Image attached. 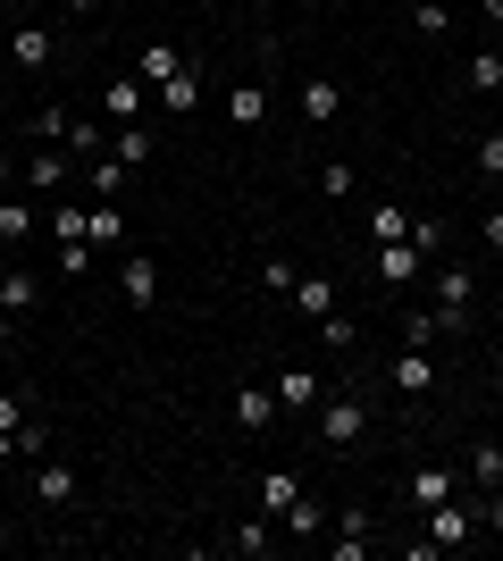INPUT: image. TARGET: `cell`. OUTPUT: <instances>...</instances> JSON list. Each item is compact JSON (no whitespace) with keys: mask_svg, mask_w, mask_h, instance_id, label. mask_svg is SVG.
<instances>
[{"mask_svg":"<svg viewBox=\"0 0 503 561\" xmlns=\"http://www.w3.org/2000/svg\"><path fill=\"white\" fill-rule=\"evenodd\" d=\"M34 302H43V277H34V268H9V260H0V310H9V319H25Z\"/></svg>","mask_w":503,"mask_h":561,"instance_id":"cell-11","label":"cell"},{"mask_svg":"<svg viewBox=\"0 0 503 561\" xmlns=\"http://www.w3.org/2000/svg\"><path fill=\"white\" fill-rule=\"evenodd\" d=\"M461 84H470V93H503V50L495 43L470 50V59H461Z\"/></svg>","mask_w":503,"mask_h":561,"instance_id":"cell-21","label":"cell"},{"mask_svg":"<svg viewBox=\"0 0 503 561\" xmlns=\"http://www.w3.org/2000/svg\"><path fill=\"white\" fill-rule=\"evenodd\" d=\"M9 545H18V528H9V519H0V553H9Z\"/></svg>","mask_w":503,"mask_h":561,"instance_id":"cell-45","label":"cell"},{"mask_svg":"<svg viewBox=\"0 0 503 561\" xmlns=\"http://www.w3.org/2000/svg\"><path fill=\"white\" fill-rule=\"evenodd\" d=\"M319 394H328V386H319V369H302V360H286V369H277V411H319Z\"/></svg>","mask_w":503,"mask_h":561,"instance_id":"cell-7","label":"cell"},{"mask_svg":"<svg viewBox=\"0 0 503 561\" xmlns=\"http://www.w3.org/2000/svg\"><path fill=\"white\" fill-rule=\"evenodd\" d=\"M470 294H479V277H470V268H436V310H445L454 328H470Z\"/></svg>","mask_w":503,"mask_h":561,"instance_id":"cell-8","label":"cell"},{"mask_svg":"<svg viewBox=\"0 0 503 561\" xmlns=\"http://www.w3.org/2000/svg\"><path fill=\"white\" fill-rule=\"evenodd\" d=\"M9 344H18V319H9V310H0V352H9Z\"/></svg>","mask_w":503,"mask_h":561,"instance_id":"cell-43","label":"cell"},{"mask_svg":"<svg viewBox=\"0 0 503 561\" xmlns=\"http://www.w3.org/2000/svg\"><path fill=\"white\" fill-rule=\"evenodd\" d=\"M84 185H93V193H110V202H118V185H126V160H84Z\"/></svg>","mask_w":503,"mask_h":561,"instance_id":"cell-34","label":"cell"},{"mask_svg":"<svg viewBox=\"0 0 503 561\" xmlns=\"http://www.w3.org/2000/svg\"><path fill=\"white\" fill-rule=\"evenodd\" d=\"M319 344H328V352H353L361 344V319H353V310H328V319H319Z\"/></svg>","mask_w":503,"mask_h":561,"instance_id":"cell-30","label":"cell"},{"mask_svg":"<svg viewBox=\"0 0 503 561\" xmlns=\"http://www.w3.org/2000/svg\"><path fill=\"white\" fill-rule=\"evenodd\" d=\"M34 503H43V512H68L76 503V469H59V461L34 469Z\"/></svg>","mask_w":503,"mask_h":561,"instance_id":"cell-20","label":"cell"},{"mask_svg":"<svg viewBox=\"0 0 503 561\" xmlns=\"http://www.w3.org/2000/svg\"><path fill=\"white\" fill-rule=\"evenodd\" d=\"M118 294H126V310H160V260H151V252H126L118 260Z\"/></svg>","mask_w":503,"mask_h":561,"instance_id":"cell-4","label":"cell"},{"mask_svg":"<svg viewBox=\"0 0 503 561\" xmlns=\"http://www.w3.org/2000/svg\"><path fill=\"white\" fill-rule=\"evenodd\" d=\"M294 302L311 310V319H328V310H344V294H335L328 268H302V277H294Z\"/></svg>","mask_w":503,"mask_h":561,"instance_id":"cell-14","label":"cell"},{"mask_svg":"<svg viewBox=\"0 0 503 561\" xmlns=\"http://www.w3.org/2000/svg\"><path fill=\"white\" fill-rule=\"evenodd\" d=\"M93 268V243H59V277H84Z\"/></svg>","mask_w":503,"mask_h":561,"instance_id":"cell-40","label":"cell"},{"mask_svg":"<svg viewBox=\"0 0 503 561\" xmlns=\"http://www.w3.org/2000/svg\"><path fill=\"white\" fill-rule=\"evenodd\" d=\"M9 50H18V68H50V34H43V25H18Z\"/></svg>","mask_w":503,"mask_h":561,"instance_id":"cell-29","label":"cell"},{"mask_svg":"<svg viewBox=\"0 0 503 561\" xmlns=\"http://www.w3.org/2000/svg\"><path fill=\"white\" fill-rule=\"evenodd\" d=\"M479 234H487V252H503V202L487 210V227H479Z\"/></svg>","mask_w":503,"mask_h":561,"instance_id":"cell-42","label":"cell"},{"mask_svg":"<svg viewBox=\"0 0 503 561\" xmlns=\"http://www.w3.org/2000/svg\"><path fill=\"white\" fill-rule=\"evenodd\" d=\"M268 545H277V519H268V512H252V519H243V528H236V537H227V553H243V561H261Z\"/></svg>","mask_w":503,"mask_h":561,"instance_id":"cell-22","label":"cell"},{"mask_svg":"<svg viewBox=\"0 0 503 561\" xmlns=\"http://www.w3.org/2000/svg\"><path fill=\"white\" fill-rule=\"evenodd\" d=\"M479 176H495V185H503V126H495V135H479Z\"/></svg>","mask_w":503,"mask_h":561,"instance_id":"cell-37","label":"cell"},{"mask_svg":"<svg viewBox=\"0 0 503 561\" xmlns=\"http://www.w3.org/2000/svg\"><path fill=\"white\" fill-rule=\"evenodd\" d=\"M0 427H25V394H18V386L0 394Z\"/></svg>","mask_w":503,"mask_h":561,"instance_id":"cell-41","label":"cell"},{"mask_svg":"<svg viewBox=\"0 0 503 561\" xmlns=\"http://www.w3.org/2000/svg\"><path fill=\"white\" fill-rule=\"evenodd\" d=\"M34 227H43V210H34V202H0V252H18Z\"/></svg>","mask_w":503,"mask_h":561,"instance_id":"cell-23","label":"cell"},{"mask_svg":"<svg viewBox=\"0 0 503 561\" xmlns=\"http://www.w3.org/2000/svg\"><path fill=\"white\" fill-rule=\"evenodd\" d=\"M487 25H495V34H503V0H487Z\"/></svg>","mask_w":503,"mask_h":561,"instance_id":"cell-44","label":"cell"},{"mask_svg":"<svg viewBox=\"0 0 503 561\" xmlns=\"http://www.w3.org/2000/svg\"><path fill=\"white\" fill-rule=\"evenodd\" d=\"M76 168H84V160H76L68 142H34V160H25V185H34V193H50V202H59V193L76 185Z\"/></svg>","mask_w":503,"mask_h":561,"instance_id":"cell-2","label":"cell"},{"mask_svg":"<svg viewBox=\"0 0 503 561\" xmlns=\"http://www.w3.org/2000/svg\"><path fill=\"white\" fill-rule=\"evenodd\" d=\"M411 25H420L428 43H445V34H454V9H445V0H411Z\"/></svg>","mask_w":503,"mask_h":561,"instance_id":"cell-31","label":"cell"},{"mask_svg":"<svg viewBox=\"0 0 503 561\" xmlns=\"http://www.w3.org/2000/svg\"><path fill=\"white\" fill-rule=\"evenodd\" d=\"M386 386H395V394H428V386H436V352L403 344V352H395V369H386Z\"/></svg>","mask_w":503,"mask_h":561,"instance_id":"cell-6","label":"cell"},{"mask_svg":"<svg viewBox=\"0 0 503 561\" xmlns=\"http://www.w3.org/2000/svg\"><path fill=\"white\" fill-rule=\"evenodd\" d=\"M411 234V210L403 202H378V210H369V243H403Z\"/></svg>","mask_w":503,"mask_h":561,"instance_id":"cell-28","label":"cell"},{"mask_svg":"<svg viewBox=\"0 0 503 561\" xmlns=\"http://www.w3.org/2000/svg\"><path fill=\"white\" fill-rule=\"evenodd\" d=\"M395 335H403V344H428V352H436L445 335H461V328H454V319H445V310L428 302V310H403V328H395Z\"/></svg>","mask_w":503,"mask_h":561,"instance_id":"cell-15","label":"cell"},{"mask_svg":"<svg viewBox=\"0 0 503 561\" xmlns=\"http://www.w3.org/2000/svg\"><path fill=\"white\" fill-rule=\"evenodd\" d=\"M470 537H479V512H470V503H436L428 512V545L436 553H461Z\"/></svg>","mask_w":503,"mask_h":561,"instance_id":"cell-5","label":"cell"},{"mask_svg":"<svg viewBox=\"0 0 503 561\" xmlns=\"http://www.w3.org/2000/svg\"><path fill=\"white\" fill-rule=\"evenodd\" d=\"M353 185H361V176H353V160H328V168H319V193H328V202H344Z\"/></svg>","mask_w":503,"mask_h":561,"instance_id":"cell-35","label":"cell"},{"mask_svg":"<svg viewBox=\"0 0 503 561\" xmlns=\"http://www.w3.org/2000/svg\"><path fill=\"white\" fill-rule=\"evenodd\" d=\"M294 277H302L294 260H261V285H268V294H294Z\"/></svg>","mask_w":503,"mask_h":561,"instance_id":"cell-39","label":"cell"},{"mask_svg":"<svg viewBox=\"0 0 503 561\" xmlns=\"http://www.w3.org/2000/svg\"><path fill=\"white\" fill-rule=\"evenodd\" d=\"M461 478H470L479 494H487V486H503V436H487V445L470 453V469H461Z\"/></svg>","mask_w":503,"mask_h":561,"instance_id":"cell-25","label":"cell"},{"mask_svg":"<svg viewBox=\"0 0 503 561\" xmlns=\"http://www.w3.org/2000/svg\"><path fill=\"white\" fill-rule=\"evenodd\" d=\"M0 43H9V25H0Z\"/></svg>","mask_w":503,"mask_h":561,"instance_id":"cell-46","label":"cell"},{"mask_svg":"<svg viewBox=\"0 0 503 561\" xmlns=\"http://www.w3.org/2000/svg\"><path fill=\"white\" fill-rule=\"evenodd\" d=\"M277 537H319V503H311V494H294V503H286Z\"/></svg>","mask_w":503,"mask_h":561,"instance_id":"cell-32","label":"cell"},{"mask_svg":"<svg viewBox=\"0 0 503 561\" xmlns=\"http://www.w3.org/2000/svg\"><path fill=\"white\" fill-rule=\"evenodd\" d=\"M411 243H420V252H428V268H436V252H445V227H436V218H411Z\"/></svg>","mask_w":503,"mask_h":561,"instance_id":"cell-38","label":"cell"},{"mask_svg":"<svg viewBox=\"0 0 503 561\" xmlns=\"http://www.w3.org/2000/svg\"><path fill=\"white\" fill-rule=\"evenodd\" d=\"M59 142H68L76 160H101V142H110V135H101L93 117H68V135H59Z\"/></svg>","mask_w":503,"mask_h":561,"instance_id":"cell-33","label":"cell"},{"mask_svg":"<svg viewBox=\"0 0 503 561\" xmlns=\"http://www.w3.org/2000/svg\"><path fill=\"white\" fill-rule=\"evenodd\" d=\"M420 268H428V252H420L411 234H403V243H378V277H386V285H411Z\"/></svg>","mask_w":503,"mask_h":561,"instance_id":"cell-12","label":"cell"},{"mask_svg":"<svg viewBox=\"0 0 503 561\" xmlns=\"http://www.w3.org/2000/svg\"><path fill=\"white\" fill-rule=\"evenodd\" d=\"M84 243H93V252H118V243H126V210H118V202L84 210Z\"/></svg>","mask_w":503,"mask_h":561,"instance_id":"cell-17","label":"cell"},{"mask_svg":"<svg viewBox=\"0 0 503 561\" xmlns=\"http://www.w3.org/2000/svg\"><path fill=\"white\" fill-rule=\"evenodd\" d=\"M135 76H144L151 93H160L168 76H185V50H176V43H144V50H135Z\"/></svg>","mask_w":503,"mask_h":561,"instance_id":"cell-13","label":"cell"},{"mask_svg":"<svg viewBox=\"0 0 503 561\" xmlns=\"http://www.w3.org/2000/svg\"><path fill=\"white\" fill-rule=\"evenodd\" d=\"M411 503H420V512L454 503V469H411Z\"/></svg>","mask_w":503,"mask_h":561,"instance_id":"cell-24","label":"cell"},{"mask_svg":"<svg viewBox=\"0 0 503 561\" xmlns=\"http://www.w3.org/2000/svg\"><path fill=\"white\" fill-rule=\"evenodd\" d=\"M227 117H236V126H268V84L261 76H243L236 93H227Z\"/></svg>","mask_w":503,"mask_h":561,"instance_id":"cell-19","label":"cell"},{"mask_svg":"<svg viewBox=\"0 0 503 561\" xmlns=\"http://www.w3.org/2000/svg\"><path fill=\"white\" fill-rule=\"evenodd\" d=\"M151 101H160V110H176V117H193V110H202V68L185 59V76H168V84H160Z\"/></svg>","mask_w":503,"mask_h":561,"instance_id":"cell-18","label":"cell"},{"mask_svg":"<svg viewBox=\"0 0 503 561\" xmlns=\"http://www.w3.org/2000/svg\"><path fill=\"white\" fill-rule=\"evenodd\" d=\"M50 234H59V243H84V210H76V202H50Z\"/></svg>","mask_w":503,"mask_h":561,"instance_id":"cell-36","label":"cell"},{"mask_svg":"<svg viewBox=\"0 0 503 561\" xmlns=\"http://www.w3.org/2000/svg\"><path fill=\"white\" fill-rule=\"evenodd\" d=\"M101 110H110V126H144V117H151V84L135 68L110 76V84H101Z\"/></svg>","mask_w":503,"mask_h":561,"instance_id":"cell-3","label":"cell"},{"mask_svg":"<svg viewBox=\"0 0 503 561\" xmlns=\"http://www.w3.org/2000/svg\"><path fill=\"white\" fill-rule=\"evenodd\" d=\"M319 445L328 453H361V436H369V394H353V386H335V394H319Z\"/></svg>","mask_w":503,"mask_h":561,"instance_id":"cell-1","label":"cell"},{"mask_svg":"<svg viewBox=\"0 0 503 561\" xmlns=\"http://www.w3.org/2000/svg\"><path fill=\"white\" fill-rule=\"evenodd\" d=\"M294 494H302V478H294V469H268V478H261V512H268V519H286Z\"/></svg>","mask_w":503,"mask_h":561,"instance_id":"cell-26","label":"cell"},{"mask_svg":"<svg viewBox=\"0 0 503 561\" xmlns=\"http://www.w3.org/2000/svg\"><path fill=\"white\" fill-rule=\"evenodd\" d=\"M302 117H311V126H335V117H344V84H335V76H311V84H302Z\"/></svg>","mask_w":503,"mask_h":561,"instance_id":"cell-16","label":"cell"},{"mask_svg":"<svg viewBox=\"0 0 503 561\" xmlns=\"http://www.w3.org/2000/svg\"><path fill=\"white\" fill-rule=\"evenodd\" d=\"M328 553H335V561H369V553H378L369 512H344V519H335V545H328Z\"/></svg>","mask_w":503,"mask_h":561,"instance_id":"cell-10","label":"cell"},{"mask_svg":"<svg viewBox=\"0 0 503 561\" xmlns=\"http://www.w3.org/2000/svg\"><path fill=\"white\" fill-rule=\"evenodd\" d=\"M110 160H126V168H144V160H151V117H144V126H118V135H110Z\"/></svg>","mask_w":503,"mask_h":561,"instance_id":"cell-27","label":"cell"},{"mask_svg":"<svg viewBox=\"0 0 503 561\" xmlns=\"http://www.w3.org/2000/svg\"><path fill=\"white\" fill-rule=\"evenodd\" d=\"M227 420H236V427H243V436H261V427H268V420H277V386H243V394H236V402H227Z\"/></svg>","mask_w":503,"mask_h":561,"instance_id":"cell-9","label":"cell"}]
</instances>
